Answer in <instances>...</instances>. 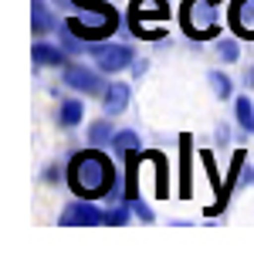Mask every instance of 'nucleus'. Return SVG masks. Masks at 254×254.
<instances>
[{"label":"nucleus","instance_id":"423d86ee","mask_svg":"<svg viewBox=\"0 0 254 254\" xmlns=\"http://www.w3.org/2000/svg\"><path fill=\"white\" fill-rule=\"evenodd\" d=\"M98 71H102V68H98ZM98 71L85 68V64H68V68H64V85L75 88V92H85V95H98V92L105 88Z\"/></svg>","mask_w":254,"mask_h":254},{"label":"nucleus","instance_id":"1a4fd4ad","mask_svg":"<svg viewBox=\"0 0 254 254\" xmlns=\"http://www.w3.org/2000/svg\"><path fill=\"white\" fill-rule=\"evenodd\" d=\"M102 105H105V116H119L126 105H129V85H105V95H102Z\"/></svg>","mask_w":254,"mask_h":254},{"label":"nucleus","instance_id":"a211bd4d","mask_svg":"<svg viewBox=\"0 0 254 254\" xmlns=\"http://www.w3.org/2000/svg\"><path fill=\"white\" fill-rule=\"evenodd\" d=\"M187 142H190V139H183V196L190 193V170H187V166H190V146H187Z\"/></svg>","mask_w":254,"mask_h":254},{"label":"nucleus","instance_id":"0eeeda50","mask_svg":"<svg viewBox=\"0 0 254 254\" xmlns=\"http://www.w3.org/2000/svg\"><path fill=\"white\" fill-rule=\"evenodd\" d=\"M109 214H102L95 203H88V200H81V203H71L64 214H61V224H105Z\"/></svg>","mask_w":254,"mask_h":254},{"label":"nucleus","instance_id":"412c9836","mask_svg":"<svg viewBox=\"0 0 254 254\" xmlns=\"http://www.w3.org/2000/svg\"><path fill=\"white\" fill-rule=\"evenodd\" d=\"M136 214L142 217V220H153V210H149V207H146L142 200H136Z\"/></svg>","mask_w":254,"mask_h":254},{"label":"nucleus","instance_id":"6ab92c4d","mask_svg":"<svg viewBox=\"0 0 254 254\" xmlns=\"http://www.w3.org/2000/svg\"><path fill=\"white\" fill-rule=\"evenodd\" d=\"M126 217H129L126 207H112V210H109V224H126Z\"/></svg>","mask_w":254,"mask_h":254},{"label":"nucleus","instance_id":"6e6552de","mask_svg":"<svg viewBox=\"0 0 254 254\" xmlns=\"http://www.w3.org/2000/svg\"><path fill=\"white\" fill-rule=\"evenodd\" d=\"M231 27L241 38H254V0H234L231 3Z\"/></svg>","mask_w":254,"mask_h":254},{"label":"nucleus","instance_id":"f03ea898","mask_svg":"<svg viewBox=\"0 0 254 254\" xmlns=\"http://www.w3.org/2000/svg\"><path fill=\"white\" fill-rule=\"evenodd\" d=\"M217 20H220V3L217 0H187L183 3V27L193 41L214 38L220 31Z\"/></svg>","mask_w":254,"mask_h":254},{"label":"nucleus","instance_id":"ddd939ff","mask_svg":"<svg viewBox=\"0 0 254 254\" xmlns=\"http://www.w3.org/2000/svg\"><path fill=\"white\" fill-rule=\"evenodd\" d=\"M112 146H116V156H129L132 149H139V139L136 132H119V136H112Z\"/></svg>","mask_w":254,"mask_h":254},{"label":"nucleus","instance_id":"9b49d317","mask_svg":"<svg viewBox=\"0 0 254 254\" xmlns=\"http://www.w3.org/2000/svg\"><path fill=\"white\" fill-rule=\"evenodd\" d=\"M34 61L51 68V64H61L64 61V51L61 48H51V44H34Z\"/></svg>","mask_w":254,"mask_h":254},{"label":"nucleus","instance_id":"20e7f679","mask_svg":"<svg viewBox=\"0 0 254 254\" xmlns=\"http://www.w3.org/2000/svg\"><path fill=\"white\" fill-rule=\"evenodd\" d=\"M166 17H170L166 0H132V27H136L139 38H159L163 27L149 24V20H159L163 24Z\"/></svg>","mask_w":254,"mask_h":254},{"label":"nucleus","instance_id":"7ed1b4c3","mask_svg":"<svg viewBox=\"0 0 254 254\" xmlns=\"http://www.w3.org/2000/svg\"><path fill=\"white\" fill-rule=\"evenodd\" d=\"M116 10L109 7V3H98V7H88V17H71L68 20V31L71 34H78L85 41H98L105 38V34H112L116 31Z\"/></svg>","mask_w":254,"mask_h":254},{"label":"nucleus","instance_id":"aec40b11","mask_svg":"<svg viewBox=\"0 0 254 254\" xmlns=\"http://www.w3.org/2000/svg\"><path fill=\"white\" fill-rule=\"evenodd\" d=\"M64 27H68V24H64ZM61 41H64V48H68V51H81V48H85L81 41L71 38V31H68V34H61Z\"/></svg>","mask_w":254,"mask_h":254},{"label":"nucleus","instance_id":"39448f33","mask_svg":"<svg viewBox=\"0 0 254 254\" xmlns=\"http://www.w3.org/2000/svg\"><path fill=\"white\" fill-rule=\"evenodd\" d=\"M92 61H98L102 71H122L132 64V48L126 44H98L92 48Z\"/></svg>","mask_w":254,"mask_h":254},{"label":"nucleus","instance_id":"f257e3e1","mask_svg":"<svg viewBox=\"0 0 254 254\" xmlns=\"http://www.w3.org/2000/svg\"><path fill=\"white\" fill-rule=\"evenodd\" d=\"M68 183H71V190L78 196H88V200L92 196H105V193H112V187H116V166H112V159L105 153L85 149V153H78L71 159Z\"/></svg>","mask_w":254,"mask_h":254},{"label":"nucleus","instance_id":"4468645a","mask_svg":"<svg viewBox=\"0 0 254 254\" xmlns=\"http://www.w3.org/2000/svg\"><path fill=\"white\" fill-rule=\"evenodd\" d=\"M237 122H241L248 132H254V105H251V98H237Z\"/></svg>","mask_w":254,"mask_h":254},{"label":"nucleus","instance_id":"2eb2a0df","mask_svg":"<svg viewBox=\"0 0 254 254\" xmlns=\"http://www.w3.org/2000/svg\"><path fill=\"white\" fill-rule=\"evenodd\" d=\"M105 139H112V126L109 122H95L88 129V142H105Z\"/></svg>","mask_w":254,"mask_h":254},{"label":"nucleus","instance_id":"dca6fc26","mask_svg":"<svg viewBox=\"0 0 254 254\" xmlns=\"http://www.w3.org/2000/svg\"><path fill=\"white\" fill-rule=\"evenodd\" d=\"M210 85H214L217 98H227V95H231V78H224L220 71H214V75H210Z\"/></svg>","mask_w":254,"mask_h":254},{"label":"nucleus","instance_id":"f8f14e48","mask_svg":"<svg viewBox=\"0 0 254 254\" xmlns=\"http://www.w3.org/2000/svg\"><path fill=\"white\" fill-rule=\"evenodd\" d=\"M81 116H85V109H81V102H64L58 112V122L64 126V129H71V126H78Z\"/></svg>","mask_w":254,"mask_h":254},{"label":"nucleus","instance_id":"9d476101","mask_svg":"<svg viewBox=\"0 0 254 254\" xmlns=\"http://www.w3.org/2000/svg\"><path fill=\"white\" fill-rule=\"evenodd\" d=\"M31 20H34V34H48L55 27V14H51V7L44 0H34L31 3Z\"/></svg>","mask_w":254,"mask_h":254},{"label":"nucleus","instance_id":"f3484780","mask_svg":"<svg viewBox=\"0 0 254 254\" xmlns=\"http://www.w3.org/2000/svg\"><path fill=\"white\" fill-rule=\"evenodd\" d=\"M217 55L224 61H237V41H217Z\"/></svg>","mask_w":254,"mask_h":254}]
</instances>
